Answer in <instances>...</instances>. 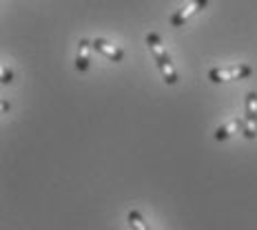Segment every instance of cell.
<instances>
[{
    "mask_svg": "<svg viewBox=\"0 0 257 230\" xmlns=\"http://www.w3.org/2000/svg\"><path fill=\"white\" fill-rule=\"evenodd\" d=\"M144 42H147V47H149V51H151V56H153V60L155 64H158V69H160V73H162V80L167 84H178V69H175V64L173 60H171V53L167 51V47H164V42L162 38H160L155 31H149L147 34V38H144Z\"/></svg>",
    "mask_w": 257,
    "mask_h": 230,
    "instance_id": "1",
    "label": "cell"
},
{
    "mask_svg": "<svg viewBox=\"0 0 257 230\" xmlns=\"http://www.w3.org/2000/svg\"><path fill=\"white\" fill-rule=\"evenodd\" d=\"M255 73L250 64H231V67H213L208 69V80L213 84H226L235 80H248Z\"/></svg>",
    "mask_w": 257,
    "mask_h": 230,
    "instance_id": "2",
    "label": "cell"
},
{
    "mask_svg": "<svg viewBox=\"0 0 257 230\" xmlns=\"http://www.w3.org/2000/svg\"><path fill=\"white\" fill-rule=\"evenodd\" d=\"M246 140H255L257 137V93L248 91L244 102V128H242Z\"/></svg>",
    "mask_w": 257,
    "mask_h": 230,
    "instance_id": "3",
    "label": "cell"
},
{
    "mask_svg": "<svg viewBox=\"0 0 257 230\" xmlns=\"http://www.w3.org/2000/svg\"><path fill=\"white\" fill-rule=\"evenodd\" d=\"M208 5V0H189V3L186 5H182V7L178 9V12H175L173 16H171V20H169V25L171 27H175V29H178V27H184L186 23H189V20L193 18V16L195 14H200L202 9H204Z\"/></svg>",
    "mask_w": 257,
    "mask_h": 230,
    "instance_id": "4",
    "label": "cell"
},
{
    "mask_svg": "<svg viewBox=\"0 0 257 230\" xmlns=\"http://www.w3.org/2000/svg\"><path fill=\"white\" fill-rule=\"evenodd\" d=\"M93 49L98 53H102L106 60H111V62H122L124 60V51H122L117 45H113V42L104 40V38H95L93 40Z\"/></svg>",
    "mask_w": 257,
    "mask_h": 230,
    "instance_id": "5",
    "label": "cell"
},
{
    "mask_svg": "<svg viewBox=\"0 0 257 230\" xmlns=\"http://www.w3.org/2000/svg\"><path fill=\"white\" fill-rule=\"evenodd\" d=\"M244 128V117H231L228 122H224V124H219L215 128V133H213V137H215L217 142H224V140H231L237 131H242Z\"/></svg>",
    "mask_w": 257,
    "mask_h": 230,
    "instance_id": "6",
    "label": "cell"
},
{
    "mask_svg": "<svg viewBox=\"0 0 257 230\" xmlns=\"http://www.w3.org/2000/svg\"><path fill=\"white\" fill-rule=\"evenodd\" d=\"M91 51H93V40L82 38L78 42V56H76V69L78 71H89L91 67Z\"/></svg>",
    "mask_w": 257,
    "mask_h": 230,
    "instance_id": "7",
    "label": "cell"
},
{
    "mask_svg": "<svg viewBox=\"0 0 257 230\" xmlns=\"http://www.w3.org/2000/svg\"><path fill=\"white\" fill-rule=\"evenodd\" d=\"M126 221H128V226H131V230H151L149 221L142 215V210H138V208H131V210L126 212Z\"/></svg>",
    "mask_w": 257,
    "mask_h": 230,
    "instance_id": "8",
    "label": "cell"
},
{
    "mask_svg": "<svg viewBox=\"0 0 257 230\" xmlns=\"http://www.w3.org/2000/svg\"><path fill=\"white\" fill-rule=\"evenodd\" d=\"M0 82L3 84H12L14 82V71L7 67V64H3V69H0Z\"/></svg>",
    "mask_w": 257,
    "mask_h": 230,
    "instance_id": "9",
    "label": "cell"
},
{
    "mask_svg": "<svg viewBox=\"0 0 257 230\" xmlns=\"http://www.w3.org/2000/svg\"><path fill=\"white\" fill-rule=\"evenodd\" d=\"M7 111H9V102L7 100H3V113H7Z\"/></svg>",
    "mask_w": 257,
    "mask_h": 230,
    "instance_id": "10",
    "label": "cell"
}]
</instances>
